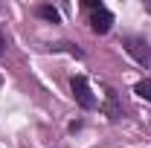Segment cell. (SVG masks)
<instances>
[{
  "instance_id": "obj_1",
  "label": "cell",
  "mask_w": 151,
  "mask_h": 148,
  "mask_svg": "<svg viewBox=\"0 0 151 148\" xmlns=\"http://www.w3.org/2000/svg\"><path fill=\"white\" fill-rule=\"evenodd\" d=\"M125 50H128V55H131L137 64L151 67V44L145 41V38H139V35H128V38H125Z\"/></svg>"
},
{
  "instance_id": "obj_2",
  "label": "cell",
  "mask_w": 151,
  "mask_h": 148,
  "mask_svg": "<svg viewBox=\"0 0 151 148\" xmlns=\"http://www.w3.org/2000/svg\"><path fill=\"white\" fill-rule=\"evenodd\" d=\"M70 90H73V99L84 111H93L96 108V96H93V90H90V84H87L84 75H73L70 78Z\"/></svg>"
},
{
  "instance_id": "obj_3",
  "label": "cell",
  "mask_w": 151,
  "mask_h": 148,
  "mask_svg": "<svg viewBox=\"0 0 151 148\" xmlns=\"http://www.w3.org/2000/svg\"><path fill=\"white\" fill-rule=\"evenodd\" d=\"M113 26V15L105 9V6H99V9H93V15H90V29H93L96 35H108Z\"/></svg>"
},
{
  "instance_id": "obj_4",
  "label": "cell",
  "mask_w": 151,
  "mask_h": 148,
  "mask_svg": "<svg viewBox=\"0 0 151 148\" xmlns=\"http://www.w3.org/2000/svg\"><path fill=\"white\" fill-rule=\"evenodd\" d=\"M35 12H38V18L50 20V23H58V20H61V15H58V9H55V6H47V3H44V6H38Z\"/></svg>"
},
{
  "instance_id": "obj_5",
  "label": "cell",
  "mask_w": 151,
  "mask_h": 148,
  "mask_svg": "<svg viewBox=\"0 0 151 148\" xmlns=\"http://www.w3.org/2000/svg\"><path fill=\"white\" fill-rule=\"evenodd\" d=\"M105 111H108V119H119L122 111H119V105H116V93L108 90V105H105Z\"/></svg>"
},
{
  "instance_id": "obj_6",
  "label": "cell",
  "mask_w": 151,
  "mask_h": 148,
  "mask_svg": "<svg viewBox=\"0 0 151 148\" xmlns=\"http://www.w3.org/2000/svg\"><path fill=\"white\" fill-rule=\"evenodd\" d=\"M134 93H137L139 99H145V102H151V78H145V81H137V87H134Z\"/></svg>"
},
{
  "instance_id": "obj_7",
  "label": "cell",
  "mask_w": 151,
  "mask_h": 148,
  "mask_svg": "<svg viewBox=\"0 0 151 148\" xmlns=\"http://www.w3.org/2000/svg\"><path fill=\"white\" fill-rule=\"evenodd\" d=\"M3 47H6V41H3V35H0V52H3Z\"/></svg>"
}]
</instances>
